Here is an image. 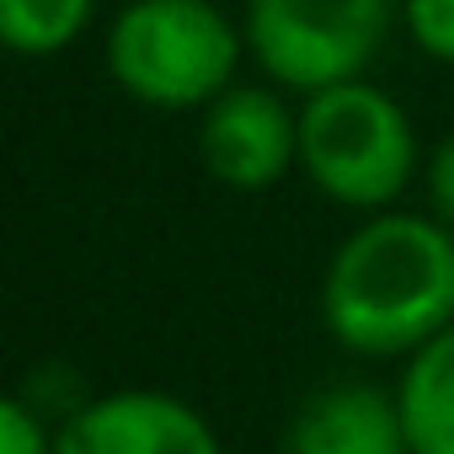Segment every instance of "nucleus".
Wrapping results in <instances>:
<instances>
[{
  "instance_id": "1",
  "label": "nucleus",
  "mask_w": 454,
  "mask_h": 454,
  "mask_svg": "<svg viewBox=\"0 0 454 454\" xmlns=\"http://www.w3.org/2000/svg\"><path fill=\"white\" fill-rule=\"evenodd\" d=\"M454 321V231L438 214H369L321 273V326L358 358H411Z\"/></svg>"
},
{
  "instance_id": "2",
  "label": "nucleus",
  "mask_w": 454,
  "mask_h": 454,
  "mask_svg": "<svg viewBox=\"0 0 454 454\" xmlns=\"http://www.w3.org/2000/svg\"><path fill=\"white\" fill-rule=\"evenodd\" d=\"M241 54L247 27L214 0H129L102 43L113 86L160 113H203L236 86Z\"/></svg>"
},
{
  "instance_id": "12",
  "label": "nucleus",
  "mask_w": 454,
  "mask_h": 454,
  "mask_svg": "<svg viewBox=\"0 0 454 454\" xmlns=\"http://www.w3.org/2000/svg\"><path fill=\"white\" fill-rule=\"evenodd\" d=\"M427 203L454 231V134H443L433 145V155H427Z\"/></svg>"
},
{
  "instance_id": "7",
  "label": "nucleus",
  "mask_w": 454,
  "mask_h": 454,
  "mask_svg": "<svg viewBox=\"0 0 454 454\" xmlns=\"http://www.w3.org/2000/svg\"><path fill=\"white\" fill-rule=\"evenodd\" d=\"M284 454H411L395 390L326 385L305 395L284 427Z\"/></svg>"
},
{
  "instance_id": "11",
  "label": "nucleus",
  "mask_w": 454,
  "mask_h": 454,
  "mask_svg": "<svg viewBox=\"0 0 454 454\" xmlns=\"http://www.w3.org/2000/svg\"><path fill=\"white\" fill-rule=\"evenodd\" d=\"M59 449V427L22 395H12L0 406V454H54Z\"/></svg>"
},
{
  "instance_id": "10",
  "label": "nucleus",
  "mask_w": 454,
  "mask_h": 454,
  "mask_svg": "<svg viewBox=\"0 0 454 454\" xmlns=\"http://www.w3.org/2000/svg\"><path fill=\"white\" fill-rule=\"evenodd\" d=\"M401 22L427 59L454 65V0H401Z\"/></svg>"
},
{
  "instance_id": "8",
  "label": "nucleus",
  "mask_w": 454,
  "mask_h": 454,
  "mask_svg": "<svg viewBox=\"0 0 454 454\" xmlns=\"http://www.w3.org/2000/svg\"><path fill=\"white\" fill-rule=\"evenodd\" d=\"M395 401L411 454H454V321L401 364Z\"/></svg>"
},
{
  "instance_id": "3",
  "label": "nucleus",
  "mask_w": 454,
  "mask_h": 454,
  "mask_svg": "<svg viewBox=\"0 0 454 454\" xmlns=\"http://www.w3.org/2000/svg\"><path fill=\"white\" fill-rule=\"evenodd\" d=\"M300 171L342 208H390L417 176V134L406 107L364 75L310 91L300 107Z\"/></svg>"
},
{
  "instance_id": "5",
  "label": "nucleus",
  "mask_w": 454,
  "mask_h": 454,
  "mask_svg": "<svg viewBox=\"0 0 454 454\" xmlns=\"http://www.w3.org/2000/svg\"><path fill=\"white\" fill-rule=\"evenodd\" d=\"M198 160L231 192H268L300 166V113L268 86H231L203 107Z\"/></svg>"
},
{
  "instance_id": "4",
  "label": "nucleus",
  "mask_w": 454,
  "mask_h": 454,
  "mask_svg": "<svg viewBox=\"0 0 454 454\" xmlns=\"http://www.w3.org/2000/svg\"><path fill=\"white\" fill-rule=\"evenodd\" d=\"M395 0H247V54L284 91L358 81L385 49Z\"/></svg>"
},
{
  "instance_id": "6",
  "label": "nucleus",
  "mask_w": 454,
  "mask_h": 454,
  "mask_svg": "<svg viewBox=\"0 0 454 454\" xmlns=\"http://www.w3.org/2000/svg\"><path fill=\"white\" fill-rule=\"evenodd\" d=\"M54 454H224L214 422L150 385H129L75 406L59 422Z\"/></svg>"
},
{
  "instance_id": "9",
  "label": "nucleus",
  "mask_w": 454,
  "mask_h": 454,
  "mask_svg": "<svg viewBox=\"0 0 454 454\" xmlns=\"http://www.w3.org/2000/svg\"><path fill=\"white\" fill-rule=\"evenodd\" d=\"M97 12V0H0V38L12 54H65Z\"/></svg>"
}]
</instances>
